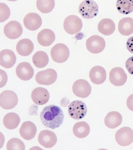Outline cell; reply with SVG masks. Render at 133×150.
I'll return each instance as SVG.
<instances>
[{"label":"cell","instance_id":"cell-7","mask_svg":"<svg viewBox=\"0 0 133 150\" xmlns=\"http://www.w3.org/2000/svg\"><path fill=\"white\" fill-rule=\"evenodd\" d=\"M58 74L56 70L49 69L38 72L35 79L37 83L40 85H50L56 82Z\"/></svg>","mask_w":133,"mask_h":150},{"label":"cell","instance_id":"cell-24","mask_svg":"<svg viewBox=\"0 0 133 150\" xmlns=\"http://www.w3.org/2000/svg\"><path fill=\"white\" fill-rule=\"evenodd\" d=\"M118 30L122 35L128 36L133 33V19L125 17L119 21Z\"/></svg>","mask_w":133,"mask_h":150},{"label":"cell","instance_id":"cell-10","mask_svg":"<svg viewBox=\"0 0 133 150\" xmlns=\"http://www.w3.org/2000/svg\"><path fill=\"white\" fill-rule=\"evenodd\" d=\"M116 140L121 146H127L133 142V130L129 127H123L118 130L115 135Z\"/></svg>","mask_w":133,"mask_h":150},{"label":"cell","instance_id":"cell-30","mask_svg":"<svg viewBox=\"0 0 133 150\" xmlns=\"http://www.w3.org/2000/svg\"><path fill=\"white\" fill-rule=\"evenodd\" d=\"M6 148L8 150H24L26 148L23 142L17 138L10 139L7 144Z\"/></svg>","mask_w":133,"mask_h":150},{"label":"cell","instance_id":"cell-15","mask_svg":"<svg viewBox=\"0 0 133 150\" xmlns=\"http://www.w3.org/2000/svg\"><path fill=\"white\" fill-rule=\"evenodd\" d=\"M23 22L26 28L29 30L34 31L41 27L42 20L39 15L35 13H31L25 16Z\"/></svg>","mask_w":133,"mask_h":150},{"label":"cell","instance_id":"cell-35","mask_svg":"<svg viewBox=\"0 0 133 150\" xmlns=\"http://www.w3.org/2000/svg\"><path fill=\"white\" fill-rule=\"evenodd\" d=\"M66 97L64 98L62 100H63V101H64V102H63L62 101H61V106L62 107H66V105H68V104H69L70 103V100H68V99L67 100H66Z\"/></svg>","mask_w":133,"mask_h":150},{"label":"cell","instance_id":"cell-1","mask_svg":"<svg viewBox=\"0 0 133 150\" xmlns=\"http://www.w3.org/2000/svg\"><path fill=\"white\" fill-rule=\"evenodd\" d=\"M64 114L61 108L55 105H50L43 108L40 113L42 123L46 127L55 129L62 124Z\"/></svg>","mask_w":133,"mask_h":150},{"label":"cell","instance_id":"cell-28","mask_svg":"<svg viewBox=\"0 0 133 150\" xmlns=\"http://www.w3.org/2000/svg\"><path fill=\"white\" fill-rule=\"evenodd\" d=\"M116 8L120 13L129 14L133 11V0H118Z\"/></svg>","mask_w":133,"mask_h":150},{"label":"cell","instance_id":"cell-32","mask_svg":"<svg viewBox=\"0 0 133 150\" xmlns=\"http://www.w3.org/2000/svg\"><path fill=\"white\" fill-rule=\"evenodd\" d=\"M125 66L128 72L133 75V56L128 59L126 62Z\"/></svg>","mask_w":133,"mask_h":150},{"label":"cell","instance_id":"cell-19","mask_svg":"<svg viewBox=\"0 0 133 150\" xmlns=\"http://www.w3.org/2000/svg\"><path fill=\"white\" fill-rule=\"evenodd\" d=\"M19 132L21 137L25 140H30L33 139L36 134V126L33 122L26 121L22 125Z\"/></svg>","mask_w":133,"mask_h":150},{"label":"cell","instance_id":"cell-17","mask_svg":"<svg viewBox=\"0 0 133 150\" xmlns=\"http://www.w3.org/2000/svg\"><path fill=\"white\" fill-rule=\"evenodd\" d=\"M89 76L93 83L96 85H100L106 80V71L103 67L96 66L90 70Z\"/></svg>","mask_w":133,"mask_h":150},{"label":"cell","instance_id":"cell-13","mask_svg":"<svg viewBox=\"0 0 133 150\" xmlns=\"http://www.w3.org/2000/svg\"><path fill=\"white\" fill-rule=\"evenodd\" d=\"M127 76L122 68L115 67L110 71L109 80L114 86H123L127 82Z\"/></svg>","mask_w":133,"mask_h":150},{"label":"cell","instance_id":"cell-31","mask_svg":"<svg viewBox=\"0 0 133 150\" xmlns=\"http://www.w3.org/2000/svg\"><path fill=\"white\" fill-rule=\"evenodd\" d=\"M0 22L3 23L8 19L10 16V10L8 6L4 3H0Z\"/></svg>","mask_w":133,"mask_h":150},{"label":"cell","instance_id":"cell-25","mask_svg":"<svg viewBox=\"0 0 133 150\" xmlns=\"http://www.w3.org/2000/svg\"><path fill=\"white\" fill-rule=\"evenodd\" d=\"M20 122L19 116L14 112L6 114L3 118V124L6 128L10 130L15 129L19 125Z\"/></svg>","mask_w":133,"mask_h":150},{"label":"cell","instance_id":"cell-2","mask_svg":"<svg viewBox=\"0 0 133 150\" xmlns=\"http://www.w3.org/2000/svg\"><path fill=\"white\" fill-rule=\"evenodd\" d=\"M99 8L98 4L93 0H85L80 4L79 11L83 18L91 19L98 15Z\"/></svg>","mask_w":133,"mask_h":150},{"label":"cell","instance_id":"cell-29","mask_svg":"<svg viewBox=\"0 0 133 150\" xmlns=\"http://www.w3.org/2000/svg\"><path fill=\"white\" fill-rule=\"evenodd\" d=\"M55 5L54 0H37V8L42 13H47L51 12Z\"/></svg>","mask_w":133,"mask_h":150},{"label":"cell","instance_id":"cell-26","mask_svg":"<svg viewBox=\"0 0 133 150\" xmlns=\"http://www.w3.org/2000/svg\"><path fill=\"white\" fill-rule=\"evenodd\" d=\"M73 130L76 137L79 138H83L89 135L90 128L89 124L86 122H81L74 125Z\"/></svg>","mask_w":133,"mask_h":150},{"label":"cell","instance_id":"cell-20","mask_svg":"<svg viewBox=\"0 0 133 150\" xmlns=\"http://www.w3.org/2000/svg\"><path fill=\"white\" fill-rule=\"evenodd\" d=\"M56 36L53 31L48 29L42 30L38 35V42L43 47H49L55 41Z\"/></svg>","mask_w":133,"mask_h":150},{"label":"cell","instance_id":"cell-23","mask_svg":"<svg viewBox=\"0 0 133 150\" xmlns=\"http://www.w3.org/2000/svg\"><path fill=\"white\" fill-rule=\"evenodd\" d=\"M98 30L102 34L106 36L111 35L115 30V24L112 20L106 18L102 19L98 26Z\"/></svg>","mask_w":133,"mask_h":150},{"label":"cell","instance_id":"cell-34","mask_svg":"<svg viewBox=\"0 0 133 150\" xmlns=\"http://www.w3.org/2000/svg\"><path fill=\"white\" fill-rule=\"evenodd\" d=\"M127 105L128 109L133 111V94L128 97L127 100Z\"/></svg>","mask_w":133,"mask_h":150},{"label":"cell","instance_id":"cell-22","mask_svg":"<svg viewBox=\"0 0 133 150\" xmlns=\"http://www.w3.org/2000/svg\"><path fill=\"white\" fill-rule=\"evenodd\" d=\"M123 121V117L118 112L112 111L107 115L105 118V125L111 129H114L119 126Z\"/></svg>","mask_w":133,"mask_h":150},{"label":"cell","instance_id":"cell-16","mask_svg":"<svg viewBox=\"0 0 133 150\" xmlns=\"http://www.w3.org/2000/svg\"><path fill=\"white\" fill-rule=\"evenodd\" d=\"M31 98L36 105H42L47 103L50 99V93L48 90L44 88L38 87L32 92Z\"/></svg>","mask_w":133,"mask_h":150},{"label":"cell","instance_id":"cell-12","mask_svg":"<svg viewBox=\"0 0 133 150\" xmlns=\"http://www.w3.org/2000/svg\"><path fill=\"white\" fill-rule=\"evenodd\" d=\"M38 140L39 144L46 148H51L56 145L58 139L54 132L45 130L40 132Z\"/></svg>","mask_w":133,"mask_h":150},{"label":"cell","instance_id":"cell-33","mask_svg":"<svg viewBox=\"0 0 133 150\" xmlns=\"http://www.w3.org/2000/svg\"><path fill=\"white\" fill-rule=\"evenodd\" d=\"M126 46L128 51L133 54V36L131 37L127 40Z\"/></svg>","mask_w":133,"mask_h":150},{"label":"cell","instance_id":"cell-3","mask_svg":"<svg viewBox=\"0 0 133 150\" xmlns=\"http://www.w3.org/2000/svg\"><path fill=\"white\" fill-rule=\"evenodd\" d=\"M50 54L54 62L62 63L68 59L70 56V50L66 45L58 43L52 48Z\"/></svg>","mask_w":133,"mask_h":150},{"label":"cell","instance_id":"cell-21","mask_svg":"<svg viewBox=\"0 0 133 150\" xmlns=\"http://www.w3.org/2000/svg\"><path fill=\"white\" fill-rule=\"evenodd\" d=\"M34 45L31 40L24 39L18 41L16 46L17 53L22 56H27L30 55L33 51Z\"/></svg>","mask_w":133,"mask_h":150},{"label":"cell","instance_id":"cell-8","mask_svg":"<svg viewBox=\"0 0 133 150\" xmlns=\"http://www.w3.org/2000/svg\"><path fill=\"white\" fill-rule=\"evenodd\" d=\"M105 41L102 37L94 35L89 37L86 42L87 50L92 54L101 52L105 47Z\"/></svg>","mask_w":133,"mask_h":150},{"label":"cell","instance_id":"cell-5","mask_svg":"<svg viewBox=\"0 0 133 150\" xmlns=\"http://www.w3.org/2000/svg\"><path fill=\"white\" fill-rule=\"evenodd\" d=\"M83 26L82 20L78 16L71 15L64 20L63 27L65 31L68 34H77L81 31Z\"/></svg>","mask_w":133,"mask_h":150},{"label":"cell","instance_id":"cell-9","mask_svg":"<svg viewBox=\"0 0 133 150\" xmlns=\"http://www.w3.org/2000/svg\"><path fill=\"white\" fill-rule=\"evenodd\" d=\"M72 90L76 96L85 98L90 95L92 88L87 81L81 79L75 82L72 86Z\"/></svg>","mask_w":133,"mask_h":150},{"label":"cell","instance_id":"cell-14","mask_svg":"<svg viewBox=\"0 0 133 150\" xmlns=\"http://www.w3.org/2000/svg\"><path fill=\"white\" fill-rule=\"evenodd\" d=\"M16 72L18 78L23 81H28L34 76V70L28 62H23L17 66Z\"/></svg>","mask_w":133,"mask_h":150},{"label":"cell","instance_id":"cell-36","mask_svg":"<svg viewBox=\"0 0 133 150\" xmlns=\"http://www.w3.org/2000/svg\"><path fill=\"white\" fill-rule=\"evenodd\" d=\"M7 1H10L11 2H14L16 1H17V0H7Z\"/></svg>","mask_w":133,"mask_h":150},{"label":"cell","instance_id":"cell-11","mask_svg":"<svg viewBox=\"0 0 133 150\" xmlns=\"http://www.w3.org/2000/svg\"><path fill=\"white\" fill-rule=\"evenodd\" d=\"M4 34L9 39L15 40L21 36L23 29L21 24L16 21H10L4 26Z\"/></svg>","mask_w":133,"mask_h":150},{"label":"cell","instance_id":"cell-18","mask_svg":"<svg viewBox=\"0 0 133 150\" xmlns=\"http://www.w3.org/2000/svg\"><path fill=\"white\" fill-rule=\"evenodd\" d=\"M16 56L12 50L4 49L0 52V65L6 69L12 68L15 64Z\"/></svg>","mask_w":133,"mask_h":150},{"label":"cell","instance_id":"cell-4","mask_svg":"<svg viewBox=\"0 0 133 150\" xmlns=\"http://www.w3.org/2000/svg\"><path fill=\"white\" fill-rule=\"evenodd\" d=\"M87 110L86 105L79 100L73 101L68 107L69 115L74 120L83 118L86 115Z\"/></svg>","mask_w":133,"mask_h":150},{"label":"cell","instance_id":"cell-6","mask_svg":"<svg viewBox=\"0 0 133 150\" xmlns=\"http://www.w3.org/2000/svg\"><path fill=\"white\" fill-rule=\"evenodd\" d=\"M18 103L17 94L13 91L6 90L0 94V106L6 110L12 109Z\"/></svg>","mask_w":133,"mask_h":150},{"label":"cell","instance_id":"cell-27","mask_svg":"<svg viewBox=\"0 0 133 150\" xmlns=\"http://www.w3.org/2000/svg\"><path fill=\"white\" fill-rule=\"evenodd\" d=\"M32 61L36 67L43 68L46 66L49 63V57L45 52L39 51L33 55Z\"/></svg>","mask_w":133,"mask_h":150}]
</instances>
